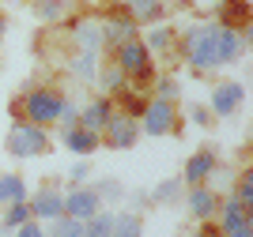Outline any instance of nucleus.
<instances>
[{
	"instance_id": "ddd939ff",
	"label": "nucleus",
	"mask_w": 253,
	"mask_h": 237,
	"mask_svg": "<svg viewBox=\"0 0 253 237\" xmlns=\"http://www.w3.org/2000/svg\"><path fill=\"white\" fill-rule=\"evenodd\" d=\"M64 147L68 151H76V155H91L98 147V132H87V128H64Z\"/></svg>"
},
{
	"instance_id": "cd10ccee",
	"label": "nucleus",
	"mask_w": 253,
	"mask_h": 237,
	"mask_svg": "<svg viewBox=\"0 0 253 237\" xmlns=\"http://www.w3.org/2000/svg\"><path fill=\"white\" fill-rule=\"evenodd\" d=\"M181 192V181H163V185L155 188V200H174Z\"/></svg>"
},
{
	"instance_id": "0eeeda50",
	"label": "nucleus",
	"mask_w": 253,
	"mask_h": 237,
	"mask_svg": "<svg viewBox=\"0 0 253 237\" xmlns=\"http://www.w3.org/2000/svg\"><path fill=\"white\" fill-rule=\"evenodd\" d=\"M106 135H110V143L114 147H132L136 143V135H140V128H136V121L132 117H125V113H114L110 121H106Z\"/></svg>"
},
{
	"instance_id": "4468645a",
	"label": "nucleus",
	"mask_w": 253,
	"mask_h": 237,
	"mask_svg": "<svg viewBox=\"0 0 253 237\" xmlns=\"http://www.w3.org/2000/svg\"><path fill=\"white\" fill-rule=\"evenodd\" d=\"M72 38H76V45H84V53H98V45H102V27H98V23H80Z\"/></svg>"
},
{
	"instance_id": "4c0bfd02",
	"label": "nucleus",
	"mask_w": 253,
	"mask_h": 237,
	"mask_svg": "<svg viewBox=\"0 0 253 237\" xmlns=\"http://www.w3.org/2000/svg\"><path fill=\"white\" fill-rule=\"evenodd\" d=\"M197 237H201V234H197Z\"/></svg>"
},
{
	"instance_id": "a211bd4d",
	"label": "nucleus",
	"mask_w": 253,
	"mask_h": 237,
	"mask_svg": "<svg viewBox=\"0 0 253 237\" xmlns=\"http://www.w3.org/2000/svg\"><path fill=\"white\" fill-rule=\"evenodd\" d=\"M132 34H136V23L132 19H114V23H106V34L102 38H110V41H132Z\"/></svg>"
},
{
	"instance_id": "f257e3e1",
	"label": "nucleus",
	"mask_w": 253,
	"mask_h": 237,
	"mask_svg": "<svg viewBox=\"0 0 253 237\" xmlns=\"http://www.w3.org/2000/svg\"><path fill=\"white\" fill-rule=\"evenodd\" d=\"M185 53L197 68H219L231 64L242 53V38L234 27L219 23V27H189L185 31Z\"/></svg>"
},
{
	"instance_id": "5701e85b",
	"label": "nucleus",
	"mask_w": 253,
	"mask_h": 237,
	"mask_svg": "<svg viewBox=\"0 0 253 237\" xmlns=\"http://www.w3.org/2000/svg\"><path fill=\"white\" fill-rule=\"evenodd\" d=\"M242 218H250V215H246V207L238 203V200H227V203H223V230L234 226V222H242Z\"/></svg>"
},
{
	"instance_id": "2f4dec72",
	"label": "nucleus",
	"mask_w": 253,
	"mask_h": 237,
	"mask_svg": "<svg viewBox=\"0 0 253 237\" xmlns=\"http://www.w3.org/2000/svg\"><path fill=\"white\" fill-rule=\"evenodd\" d=\"M174 94H178V87H174V79H163V83H159V98H167V102H170Z\"/></svg>"
},
{
	"instance_id": "4be33fe9",
	"label": "nucleus",
	"mask_w": 253,
	"mask_h": 237,
	"mask_svg": "<svg viewBox=\"0 0 253 237\" xmlns=\"http://www.w3.org/2000/svg\"><path fill=\"white\" fill-rule=\"evenodd\" d=\"M38 19H45V23H53V19H61L64 15V0H38Z\"/></svg>"
},
{
	"instance_id": "6ab92c4d",
	"label": "nucleus",
	"mask_w": 253,
	"mask_h": 237,
	"mask_svg": "<svg viewBox=\"0 0 253 237\" xmlns=\"http://www.w3.org/2000/svg\"><path fill=\"white\" fill-rule=\"evenodd\" d=\"M27 218H31V207H27V200H23V203H8V211H4V234H8V230H19Z\"/></svg>"
},
{
	"instance_id": "bb28decb",
	"label": "nucleus",
	"mask_w": 253,
	"mask_h": 237,
	"mask_svg": "<svg viewBox=\"0 0 253 237\" xmlns=\"http://www.w3.org/2000/svg\"><path fill=\"white\" fill-rule=\"evenodd\" d=\"M57 121H61V128H76V124H80V113H76V105H72V102H64V105H61V117H57Z\"/></svg>"
},
{
	"instance_id": "a878e982",
	"label": "nucleus",
	"mask_w": 253,
	"mask_h": 237,
	"mask_svg": "<svg viewBox=\"0 0 253 237\" xmlns=\"http://www.w3.org/2000/svg\"><path fill=\"white\" fill-rule=\"evenodd\" d=\"M148 45H151V49H167V45H170V31H167V27H155V31L148 34Z\"/></svg>"
},
{
	"instance_id": "1a4fd4ad",
	"label": "nucleus",
	"mask_w": 253,
	"mask_h": 237,
	"mask_svg": "<svg viewBox=\"0 0 253 237\" xmlns=\"http://www.w3.org/2000/svg\"><path fill=\"white\" fill-rule=\"evenodd\" d=\"M27 207H31L38 218H49V222H53V218L64 215V196L57 192V188H42V192H38V196H34Z\"/></svg>"
},
{
	"instance_id": "412c9836",
	"label": "nucleus",
	"mask_w": 253,
	"mask_h": 237,
	"mask_svg": "<svg viewBox=\"0 0 253 237\" xmlns=\"http://www.w3.org/2000/svg\"><path fill=\"white\" fill-rule=\"evenodd\" d=\"M53 237H84L80 218H53Z\"/></svg>"
},
{
	"instance_id": "423d86ee",
	"label": "nucleus",
	"mask_w": 253,
	"mask_h": 237,
	"mask_svg": "<svg viewBox=\"0 0 253 237\" xmlns=\"http://www.w3.org/2000/svg\"><path fill=\"white\" fill-rule=\"evenodd\" d=\"M117 68L125 75H148L151 72L148 49H144L140 41H121V49H117Z\"/></svg>"
},
{
	"instance_id": "f03ea898",
	"label": "nucleus",
	"mask_w": 253,
	"mask_h": 237,
	"mask_svg": "<svg viewBox=\"0 0 253 237\" xmlns=\"http://www.w3.org/2000/svg\"><path fill=\"white\" fill-rule=\"evenodd\" d=\"M8 151H11L15 158L45 155V151H49V135H45L38 124L19 121V124H11V128H8Z\"/></svg>"
},
{
	"instance_id": "7ed1b4c3",
	"label": "nucleus",
	"mask_w": 253,
	"mask_h": 237,
	"mask_svg": "<svg viewBox=\"0 0 253 237\" xmlns=\"http://www.w3.org/2000/svg\"><path fill=\"white\" fill-rule=\"evenodd\" d=\"M61 105H64V98H57L53 91H31L23 109H27V121H38V128H42V124L61 117Z\"/></svg>"
},
{
	"instance_id": "9b49d317",
	"label": "nucleus",
	"mask_w": 253,
	"mask_h": 237,
	"mask_svg": "<svg viewBox=\"0 0 253 237\" xmlns=\"http://www.w3.org/2000/svg\"><path fill=\"white\" fill-rule=\"evenodd\" d=\"M110 117H114L110 102H106V98H95V102H91L84 113H80V128H87V132H102Z\"/></svg>"
},
{
	"instance_id": "39448f33",
	"label": "nucleus",
	"mask_w": 253,
	"mask_h": 237,
	"mask_svg": "<svg viewBox=\"0 0 253 237\" xmlns=\"http://www.w3.org/2000/svg\"><path fill=\"white\" fill-rule=\"evenodd\" d=\"M64 211H68V218L87 222V218H95L98 211H102V200H98L91 188H72V192L64 196Z\"/></svg>"
},
{
	"instance_id": "c9c22d12",
	"label": "nucleus",
	"mask_w": 253,
	"mask_h": 237,
	"mask_svg": "<svg viewBox=\"0 0 253 237\" xmlns=\"http://www.w3.org/2000/svg\"><path fill=\"white\" fill-rule=\"evenodd\" d=\"M87 173H91V166H87V162H76L72 166V181H84Z\"/></svg>"
},
{
	"instance_id": "2eb2a0df",
	"label": "nucleus",
	"mask_w": 253,
	"mask_h": 237,
	"mask_svg": "<svg viewBox=\"0 0 253 237\" xmlns=\"http://www.w3.org/2000/svg\"><path fill=\"white\" fill-rule=\"evenodd\" d=\"M27 200V185H23V177L8 173L0 177V203H23Z\"/></svg>"
},
{
	"instance_id": "393cba45",
	"label": "nucleus",
	"mask_w": 253,
	"mask_h": 237,
	"mask_svg": "<svg viewBox=\"0 0 253 237\" xmlns=\"http://www.w3.org/2000/svg\"><path fill=\"white\" fill-rule=\"evenodd\" d=\"M238 203L242 207H253V177H242V181H238Z\"/></svg>"
},
{
	"instance_id": "b1692460",
	"label": "nucleus",
	"mask_w": 253,
	"mask_h": 237,
	"mask_svg": "<svg viewBox=\"0 0 253 237\" xmlns=\"http://www.w3.org/2000/svg\"><path fill=\"white\" fill-rule=\"evenodd\" d=\"M128 8H132L136 19H151V15L159 11V0H128Z\"/></svg>"
},
{
	"instance_id": "6e6552de",
	"label": "nucleus",
	"mask_w": 253,
	"mask_h": 237,
	"mask_svg": "<svg viewBox=\"0 0 253 237\" xmlns=\"http://www.w3.org/2000/svg\"><path fill=\"white\" fill-rule=\"evenodd\" d=\"M242 98H246V91L238 87V83H223V87H215L211 91V109L219 117H231L238 105H242Z\"/></svg>"
},
{
	"instance_id": "f3484780",
	"label": "nucleus",
	"mask_w": 253,
	"mask_h": 237,
	"mask_svg": "<svg viewBox=\"0 0 253 237\" xmlns=\"http://www.w3.org/2000/svg\"><path fill=\"white\" fill-rule=\"evenodd\" d=\"M110 230H114V215L110 211H98L95 218L84 222V237H110Z\"/></svg>"
},
{
	"instance_id": "e433bc0d",
	"label": "nucleus",
	"mask_w": 253,
	"mask_h": 237,
	"mask_svg": "<svg viewBox=\"0 0 253 237\" xmlns=\"http://www.w3.org/2000/svg\"><path fill=\"white\" fill-rule=\"evenodd\" d=\"M4 31H8V23H4V15H0V34H4Z\"/></svg>"
},
{
	"instance_id": "aec40b11",
	"label": "nucleus",
	"mask_w": 253,
	"mask_h": 237,
	"mask_svg": "<svg viewBox=\"0 0 253 237\" xmlns=\"http://www.w3.org/2000/svg\"><path fill=\"white\" fill-rule=\"evenodd\" d=\"M72 72L80 75V79H98V61H95V53L76 57V61H72Z\"/></svg>"
},
{
	"instance_id": "c85d7f7f",
	"label": "nucleus",
	"mask_w": 253,
	"mask_h": 237,
	"mask_svg": "<svg viewBox=\"0 0 253 237\" xmlns=\"http://www.w3.org/2000/svg\"><path fill=\"white\" fill-rule=\"evenodd\" d=\"M95 196H98V200H102V196H106V200H117V196H121V185H117V181H102Z\"/></svg>"
},
{
	"instance_id": "20e7f679",
	"label": "nucleus",
	"mask_w": 253,
	"mask_h": 237,
	"mask_svg": "<svg viewBox=\"0 0 253 237\" xmlns=\"http://www.w3.org/2000/svg\"><path fill=\"white\" fill-rule=\"evenodd\" d=\"M170 128H174V105L167 98H155L144 105V132L148 135H167Z\"/></svg>"
},
{
	"instance_id": "c756f323",
	"label": "nucleus",
	"mask_w": 253,
	"mask_h": 237,
	"mask_svg": "<svg viewBox=\"0 0 253 237\" xmlns=\"http://www.w3.org/2000/svg\"><path fill=\"white\" fill-rule=\"evenodd\" d=\"M227 237H253V226H250V218H242V222H234V226H227Z\"/></svg>"
},
{
	"instance_id": "f704fd0d",
	"label": "nucleus",
	"mask_w": 253,
	"mask_h": 237,
	"mask_svg": "<svg viewBox=\"0 0 253 237\" xmlns=\"http://www.w3.org/2000/svg\"><path fill=\"white\" fill-rule=\"evenodd\" d=\"M189 113H193V121H197V124H211V121H208V109H204V105H193Z\"/></svg>"
},
{
	"instance_id": "473e14b6",
	"label": "nucleus",
	"mask_w": 253,
	"mask_h": 237,
	"mask_svg": "<svg viewBox=\"0 0 253 237\" xmlns=\"http://www.w3.org/2000/svg\"><path fill=\"white\" fill-rule=\"evenodd\" d=\"M121 75H125V72H121V68H114V72H106V75H102V83L114 91V87H121Z\"/></svg>"
},
{
	"instance_id": "72a5a7b5",
	"label": "nucleus",
	"mask_w": 253,
	"mask_h": 237,
	"mask_svg": "<svg viewBox=\"0 0 253 237\" xmlns=\"http://www.w3.org/2000/svg\"><path fill=\"white\" fill-rule=\"evenodd\" d=\"M242 15H246V4H242V0H234L231 8H227V19H242Z\"/></svg>"
},
{
	"instance_id": "7c9ffc66",
	"label": "nucleus",
	"mask_w": 253,
	"mask_h": 237,
	"mask_svg": "<svg viewBox=\"0 0 253 237\" xmlns=\"http://www.w3.org/2000/svg\"><path fill=\"white\" fill-rule=\"evenodd\" d=\"M19 237H45V230L38 226V222H31V218H27V222L19 226Z\"/></svg>"
},
{
	"instance_id": "dca6fc26",
	"label": "nucleus",
	"mask_w": 253,
	"mask_h": 237,
	"mask_svg": "<svg viewBox=\"0 0 253 237\" xmlns=\"http://www.w3.org/2000/svg\"><path fill=\"white\" fill-rule=\"evenodd\" d=\"M110 237H144V222H140L136 215H114Z\"/></svg>"
},
{
	"instance_id": "f8f14e48",
	"label": "nucleus",
	"mask_w": 253,
	"mask_h": 237,
	"mask_svg": "<svg viewBox=\"0 0 253 237\" xmlns=\"http://www.w3.org/2000/svg\"><path fill=\"white\" fill-rule=\"evenodd\" d=\"M189 211H193L197 218H211L215 211H219V196H215L211 188H201V185H197V188L189 192Z\"/></svg>"
},
{
	"instance_id": "9d476101",
	"label": "nucleus",
	"mask_w": 253,
	"mask_h": 237,
	"mask_svg": "<svg viewBox=\"0 0 253 237\" xmlns=\"http://www.w3.org/2000/svg\"><path fill=\"white\" fill-rule=\"evenodd\" d=\"M215 166H219L215 151H197V155L185 162V181H189V185H201V181H208V177L215 173Z\"/></svg>"
}]
</instances>
